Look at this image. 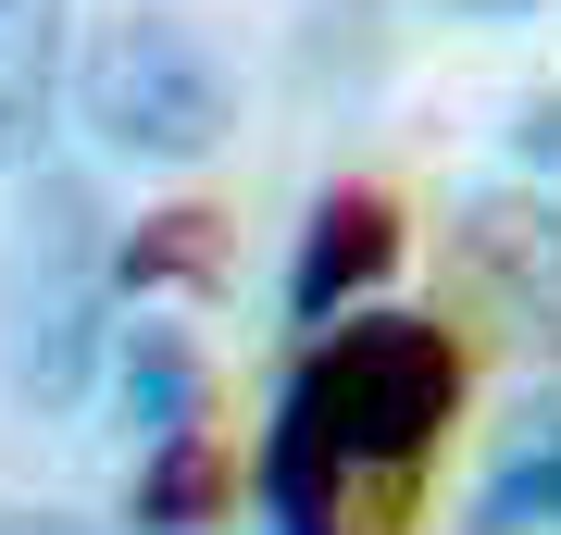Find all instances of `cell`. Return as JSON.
Returning <instances> with one entry per match:
<instances>
[{"mask_svg":"<svg viewBox=\"0 0 561 535\" xmlns=\"http://www.w3.org/2000/svg\"><path fill=\"white\" fill-rule=\"evenodd\" d=\"M474 261L512 275V287H561V212H549V199H537V212H524V199H486V212H474Z\"/></svg>","mask_w":561,"mask_h":535,"instance_id":"cell-8","label":"cell"},{"mask_svg":"<svg viewBox=\"0 0 561 535\" xmlns=\"http://www.w3.org/2000/svg\"><path fill=\"white\" fill-rule=\"evenodd\" d=\"M474 13H537V0H474Z\"/></svg>","mask_w":561,"mask_h":535,"instance_id":"cell-12","label":"cell"},{"mask_svg":"<svg viewBox=\"0 0 561 535\" xmlns=\"http://www.w3.org/2000/svg\"><path fill=\"white\" fill-rule=\"evenodd\" d=\"M400 261V212H387L375 187H350V199H324L312 212V237H300V261H287V312L300 324H337L362 287Z\"/></svg>","mask_w":561,"mask_h":535,"instance_id":"cell-5","label":"cell"},{"mask_svg":"<svg viewBox=\"0 0 561 535\" xmlns=\"http://www.w3.org/2000/svg\"><path fill=\"white\" fill-rule=\"evenodd\" d=\"M524 162H561V100H537V113H524Z\"/></svg>","mask_w":561,"mask_h":535,"instance_id":"cell-10","label":"cell"},{"mask_svg":"<svg viewBox=\"0 0 561 535\" xmlns=\"http://www.w3.org/2000/svg\"><path fill=\"white\" fill-rule=\"evenodd\" d=\"M62 25H76V0H0V162H38V138H50Z\"/></svg>","mask_w":561,"mask_h":535,"instance_id":"cell-6","label":"cell"},{"mask_svg":"<svg viewBox=\"0 0 561 535\" xmlns=\"http://www.w3.org/2000/svg\"><path fill=\"white\" fill-rule=\"evenodd\" d=\"M125 423H138V437H187V423H201V361L162 337V324L125 337Z\"/></svg>","mask_w":561,"mask_h":535,"instance_id":"cell-7","label":"cell"},{"mask_svg":"<svg viewBox=\"0 0 561 535\" xmlns=\"http://www.w3.org/2000/svg\"><path fill=\"white\" fill-rule=\"evenodd\" d=\"M201 498H213L201 423H187V437H150V486H138V523H150V535H187V523H201Z\"/></svg>","mask_w":561,"mask_h":535,"instance_id":"cell-9","label":"cell"},{"mask_svg":"<svg viewBox=\"0 0 561 535\" xmlns=\"http://www.w3.org/2000/svg\"><path fill=\"white\" fill-rule=\"evenodd\" d=\"M287 411L324 437L337 474L400 486L449 437L461 361H449L437 324H412V312H337V324H312V361H300V386H287Z\"/></svg>","mask_w":561,"mask_h":535,"instance_id":"cell-1","label":"cell"},{"mask_svg":"<svg viewBox=\"0 0 561 535\" xmlns=\"http://www.w3.org/2000/svg\"><path fill=\"white\" fill-rule=\"evenodd\" d=\"M76 113L101 125L113 162H150V175H175V162H213L225 125H238V88H225V62L187 38L175 13H125L88 38L76 62Z\"/></svg>","mask_w":561,"mask_h":535,"instance_id":"cell-2","label":"cell"},{"mask_svg":"<svg viewBox=\"0 0 561 535\" xmlns=\"http://www.w3.org/2000/svg\"><path fill=\"white\" fill-rule=\"evenodd\" d=\"M0 535H88V523H62V511H0Z\"/></svg>","mask_w":561,"mask_h":535,"instance_id":"cell-11","label":"cell"},{"mask_svg":"<svg viewBox=\"0 0 561 535\" xmlns=\"http://www.w3.org/2000/svg\"><path fill=\"white\" fill-rule=\"evenodd\" d=\"M88 374H101V212L50 175L13 237V386L38 411H76Z\"/></svg>","mask_w":561,"mask_h":535,"instance_id":"cell-3","label":"cell"},{"mask_svg":"<svg viewBox=\"0 0 561 535\" xmlns=\"http://www.w3.org/2000/svg\"><path fill=\"white\" fill-rule=\"evenodd\" d=\"M461 535H561V386L512 398L500 449H486L474 498H461Z\"/></svg>","mask_w":561,"mask_h":535,"instance_id":"cell-4","label":"cell"}]
</instances>
